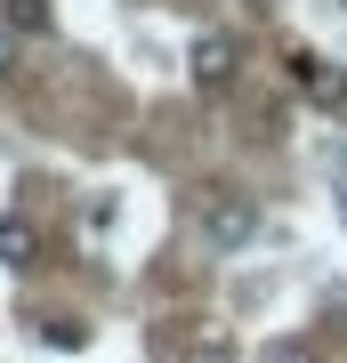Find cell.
<instances>
[{"label": "cell", "instance_id": "obj_3", "mask_svg": "<svg viewBox=\"0 0 347 363\" xmlns=\"http://www.w3.org/2000/svg\"><path fill=\"white\" fill-rule=\"evenodd\" d=\"M162 355H178V363H234V347H226V331H219V323H194V331H186V347H178V339H162Z\"/></svg>", "mask_w": 347, "mask_h": 363}, {"label": "cell", "instance_id": "obj_4", "mask_svg": "<svg viewBox=\"0 0 347 363\" xmlns=\"http://www.w3.org/2000/svg\"><path fill=\"white\" fill-rule=\"evenodd\" d=\"M291 65H299V89L315 105H347V73L339 65H323V57H291Z\"/></svg>", "mask_w": 347, "mask_h": 363}, {"label": "cell", "instance_id": "obj_7", "mask_svg": "<svg viewBox=\"0 0 347 363\" xmlns=\"http://www.w3.org/2000/svg\"><path fill=\"white\" fill-rule=\"evenodd\" d=\"M258 363H315V355H307V347H299V339H275V347H267V355H258Z\"/></svg>", "mask_w": 347, "mask_h": 363}, {"label": "cell", "instance_id": "obj_2", "mask_svg": "<svg viewBox=\"0 0 347 363\" xmlns=\"http://www.w3.org/2000/svg\"><path fill=\"white\" fill-rule=\"evenodd\" d=\"M194 81H202V89H226V81H234V40L226 33H202V40H194Z\"/></svg>", "mask_w": 347, "mask_h": 363}, {"label": "cell", "instance_id": "obj_5", "mask_svg": "<svg viewBox=\"0 0 347 363\" xmlns=\"http://www.w3.org/2000/svg\"><path fill=\"white\" fill-rule=\"evenodd\" d=\"M33 259H40V234H33V218L9 210V218H0V267H33Z\"/></svg>", "mask_w": 347, "mask_h": 363}, {"label": "cell", "instance_id": "obj_6", "mask_svg": "<svg viewBox=\"0 0 347 363\" xmlns=\"http://www.w3.org/2000/svg\"><path fill=\"white\" fill-rule=\"evenodd\" d=\"M0 25H16V33H49V0H0Z\"/></svg>", "mask_w": 347, "mask_h": 363}, {"label": "cell", "instance_id": "obj_8", "mask_svg": "<svg viewBox=\"0 0 347 363\" xmlns=\"http://www.w3.org/2000/svg\"><path fill=\"white\" fill-rule=\"evenodd\" d=\"M0 73H9V40H0Z\"/></svg>", "mask_w": 347, "mask_h": 363}, {"label": "cell", "instance_id": "obj_1", "mask_svg": "<svg viewBox=\"0 0 347 363\" xmlns=\"http://www.w3.org/2000/svg\"><path fill=\"white\" fill-rule=\"evenodd\" d=\"M194 218H202V234H210L219 250H243L250 234H258V202L234 194V186H210V194L194 202Z\"/></svg>", "mask_w": 347, "mask_h": 363}]
</instances>
